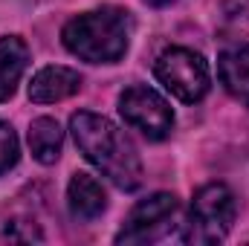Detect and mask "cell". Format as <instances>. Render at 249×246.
<instances>
[{
    "label": "cell",
    "mask_w": 249,
    "mask_h": 246,
    "mask_svg": "<svg viewBox=\"0 0 249 246\" xmlns=\"http://www.w3.org/2000/svg\"><path fill=\"white\" fill-rule=\"evenodd\" d=\"M20 157V145H18V133L12 130V124H6L0 119V177L18 165Z\"/></svg>",
    "instance_id": "7c38bea8"
},
{
    "label": "cell",
    "mask_w": 249,
    "mask_h": 246,
    "mask_svg": "<svg viewBox=\"0 0 249 246\" xmlns=\"http://www.w3.org/2000/svg\"><path fill=\"white\" fill-rule=\"evenodd\" d=\"M154 72L171 96H177L180 102H188V105L200 102L212 87L206 58L194 50H186V47L165 50L154 64Z\"/></svg>",
    "instance_id": "277c9868"
},
{
    "label": "cell",
    "mask_w": 249,
    "mask_h": 246,
    "mask_svg": "<svg viewBox=\"0 0 249 246\" xmlns=\"http://www.w3.org/2000/svg\"><path fill=\"white\" fill-rule=\"evenodd\" d=\"M26 64H29V47L23 44V38L18 35L0 38V102H6L18 90Z\"/></svg>",
    "instance_id": "30bf717a"
},
{
    "label": "cell",
    "mask_w": 249,
    "mask_h": 246,
    "mask_svg": "<svg viewBox=\"0 0 249 246\" xmlns=\"http://www.w3.org/2000/svg\"><path fill=\"white\" fill-rule=\"evenodd\" d=\"M177 209H180V203L168 191H157V194L145 197L127 214L124 226L116 235V244H151V241H157L160 235H165Z\"/></svg>",
    "instance_id": "8992f818"
},
{
    "label": "cell",
    "mask_w": 249,
    "mask_h": 246,
    "mask_svg": "<svg viewBox=\"0 0 249 246\" xmlns=\"http://www.w3.org/2000/svg\"><path fill=\"white\" fill-rule=\"evenodd\" d=\"M133 20L119 6H102L75 15L61 29L64 47L90 64H116L127 53Z\"/></svg>",
    "instance_id": "7a4b0ae2"
},
{
    "label": "cell",
    "mask_w": 249,
    "mask_h": 246,
    "mask_svg": "<svg viewBox=\"0 0 249 246\" xmlns=\"http://www.w3.org/2000/svg\"><path fill=\"white\" fill-rule=\"evenodd\" d=\"M64 130L53 116H41L29 124V151L41 165H53L61 157Z\"/></svg>",
    "instance_id": "8fae6325"
},
{
    "label": "cell",
    "mask_w": 249,
    "mask_h": 246,
    "mask_svg": "<svg viewBox=\"0 0 249 246\" xmlns=\"http://www.w3.org/2000/svg\"><path fill=\"white\" fill-rule=\"evenodd\" d=\"M235 211H238L235 194L223 183L203 185L191 200L188 223L180 241L183 244H220L235 223Z\"/></svg>",
    "instance_id": "3957f363"
},
{
    "label": "cell",
    "mask_w": 249,
    "mask_h": 246,
    "mask_svg": "<svg viewBox=\"0 0 249 246\" xmlns=\"http://www.w3.org/2000/svg\"><path fill=\"white\" fill-rule=\"evenodd\" d=\"M67 203L75 220H96L107 209V194L93 174L78 171L67 185Z\"/></svg>",
    "instance_id": "ba28073f"
},
{
    "label": "cell",
    "mask_w": 249,
    "mask_h": 246,
    "mask_svg": "<svg viewBox=\"0 0 249 246\" xmlns=\"http://www.w3.org/2000/svg\"><path fill=\"white\" fill-rule=\"evenodd\" d=\"M148 6H154V9H165V6H171V3H177V0H145Z\"/></svg>",
    "instance_id": "4fadbf2b"
},
{
    "label": "cell",
    "mask_w": 249,
    "mask_h": 246,
    "mask_svg": "<svg viewBox=\"0 0 249 246\" xmlns=\"http://www.w3.org/2000/svg\"><path fill=\"white\" fill-rule=\"evenodd\" d=\"M81 90V75L70 67H44L32 75V84H29V99L35 105H55L64 102L70 96H75Z\"/></svg>",
    "instance_id": "52a82bcc"
},
{
    "label": "cell",
    "mask_w": 249,
    "mask_h": 246,
    "mask_svg": "<svg viewBox=\"0 0 249 246\" xmlns=\"http://www.w3.org/2000/svg\"><path fill=\"white\" fill-rule=\"evenodd\" d=\"M119 113H122L124 124H130L133 130H139L142 136L154 142L165 139L174 127V113L168 102L145 84H133L119 96Z\"/></svg>",
    "instance_id": "5b68a950"
},
{
    "label": "cell",
    "mask_w": 249,
    "mask_h": 246,
    "mask_svg": "<svg viewBox=\"0 0 249 246\" xmlns=\"http://www.w3.org/2000/svg\"><path fill=\"white\" fill-rule=\"evenodd\" d=\"M72 139L84 159L96 165L113 185L122 191H136L142 185V159L136 145L122 127L90 110H78L70 119Z\"/></svg>",
    "instance_id": "6da1fadb"
},
{
    "label": "cell",
    "mask_w": 249,
    "mask_h": 246,
    "mask_svg": "<svg viewBox=\"0 0 249 246\" xmlns=\"http://www.w3.org/2000/svg\"><path fill=\"white\" fill-rule=\"evenodd\" d=\"M217 78L229 96L249 107V44L229 47L217 58Z\"/></svg>",
    "instance_id": "9c48e42d"
}]
</instances>
